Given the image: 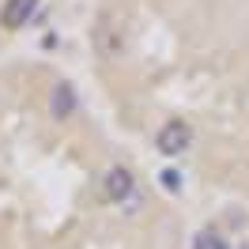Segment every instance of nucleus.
<instances>
[{"label":"nucleus","mask_w":249,"mask_h":249,"mask_svg":"<svg viewBox=\"0 0 249 249\" xmlns=\"http://www.w3.org/2000/svg\"><path fill=\"white\" fill-rule=\"evenodd\" d=\"M76 106V91H72V83H57L53 87V113L57 117H68Z\"/></svg>","instance_id":"4"},{"label":"nucleus","mask_w":249,"mask_h":249,"mask_svg":"<svg viewBox=\"0 0 249 249\" xmlns=\"http://www.w3.org/2000/svg\"><path fill=\"white\" fill-rule=\"evenodd\" d=\"M34 8H38V0H8L4 4V27H23L27 19L34 16Z\"/></svg>","instance_id":"3"},{"label":"nucleus","mask_w":249,"mask_h":249,"mask_svg":"<svg viewBox=\"0 0 249 249\" xmlns=\"http://www.w3.org/2000/svg\"><path fill=\"white\" fill-rule=\"evenodd\" d=\"M159 181H162L166 193H178V189H181V174H178V170H162V174H159Z\"/></svg>","instance_id":"6"},{"label":"nucleus","mask_w":249,"mask_h":249,"mask_svg":"<svg viewBox=\"0 0 249 249\" xmlns=\"http://www.w3.org/2000/svg\"><path fill=\"white\" fill-rule=\"evenodd\" d=\"M193 249H231L227 246V242H223V238H219V234H212V231H204L200 238H196V246Z\"/></svg>","instance_id":"5"},{"label":"nucleus","mask_w":249,"mask_h":249,"mask_svg":"<svg viewBox=\"0 0 249 249\" xmlns=\"http://www.w3.org/2000/svg\"><path fill=\"white\" fill-rule=\"evenodd\" d=\"M189 140H193V128L185 121H170V124H162V132H159V151L162 155H181L189 147Z\"/></svg>","instance_id":"1"},{"label":"nucleus","mask_w":249,"mask_h":249,"mask_svg":"<svg viewBox=\"0 0 249 249\" xmlns=\"http://www.w3.org/2000/svg\"><path fill=\"white\" fill-rule=\"evenodd\" d=\"M132 174L124 170V166H109L106 170V178H102V196L106 200H124L128 193H132Z\"/></svg>","instance_id":"2"}]
</instances>
